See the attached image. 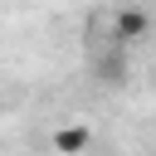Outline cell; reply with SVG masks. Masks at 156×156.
<instances>
[{
	"mask_svg": "<svg viewBox=\"0 0 156 156\" xmlns=\"http://www.w3.org/2000/svg\"><path fill=\"white\" fill-rule=\"evenodd\" d=\"M112 34H117V44H141V39L151 34V15H146L141 5H122V10L112 15Z\"/></svg>",
	"mask_w": 156,
	"mask_h": 156,
	"instance_id": "obj_1",
	"label": "cell"
},
{
	"mask_svg": "<svg viewBox=\"0 0 156 156\" xmlns=\"http://www.w3.org/2000/svg\"><path fill=\"white\" fill-rule=\"evenodd\" d=\"M88 146H93L88 122H63V127L54 132V151H58V156H83Z\"/></svg>",
	"mask_w": 156,
	"mask_h": 156,
	"instance_id": "obj_2",
	"label": "cell"
}]
</instances>
